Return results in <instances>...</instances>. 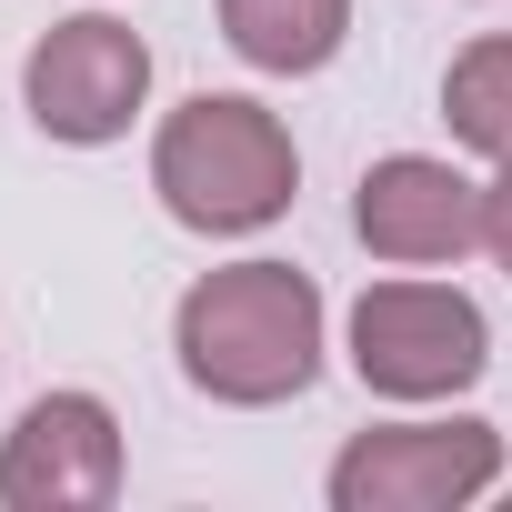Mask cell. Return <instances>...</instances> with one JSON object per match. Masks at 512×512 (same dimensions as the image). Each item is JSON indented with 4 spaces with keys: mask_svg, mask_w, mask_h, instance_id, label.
<instances>
[{
    "mask_svg": "<svg viewBox=\"0 0 512 512\" xmlns=\"http://www.w3.org/2000/svg\"><path fill=\"white\" fill-rule=\"evenodd\" d=\"M181 382L231 412H272L322 382V282L292 262H221L171 312Z\"/></svg>",
    "mask_w": 512,
    "mask_h": 512,
    "instance_id": "6da1fadb",
    "label": "cell"
},
{
    "mask_svg": "<svg viewBox=\"0 0 512 512\" xmlns=\"http://www.w3.org/2000/svg\"><path fill=\"white\" fill-rule=\"evenodd\" d=\"M151 191L181 231L241 241V231H272L292 211L302 151H292L282 111H262L251 91H191L151 141Z\"/></svg>",
    "mask_w": 512,
    "mask_h": 512,
    "instance_id": "7a4b0ae2",
    "label": "cell"
},
{
    "mask_svg": "<svg viewBox=\"0 0 512 512\" xmlns=\"http://www.w3.org/2000/svg\"><path fill=\"white\" fill-rule=\"evenodd\" d=\"M352 372L382 402H452L492 372V322L452 282H372L352 302Z\"/></svg>",
    "mask_w": 512,
    "mask_h": 512,
    "instance_id": "3957f363",
    "label": "cell"
},
{
    "mask_svg": "<svg viewBox=\"0 0 512 512\" xmlns=\"http://www.w3.org/2000/svg\"><path fill=\"white\" fill-rule=\"evenodd\" d=\"M21 101H31V121H41L51 141L101 151V141H121V131L141 121V101H151V41H141L131 21H111V11H71V21H51V31L31 41Z\"/></svg>",
    "mask_w": 512,
    "mask_h": 512,
    "instance_id": "277c9868",
    "label": "cell"
},
{
    "mask_svg": "<svg viewBox=\"0 0 512 512\" xmlns=\"http://www.w3.org/2000/svg\"><path fill=\"white\" fill-rule=\"evenodd\" d=\"M502 482L492 422H372L332 452V512H462Z\"/></svg>",
    "mask_w": 512,
    "mask_h": 512,
    "instance_id": "5b68a950",
    "label": "cell"
},
{
    "mask_svg": "<svg viewBox=\"0 0 512 512\" xmlns=\"http://www.w3.org/2000/svg\"><path fill=\"white\" fill-rule=\"evenodd\" d=\"M121 502V412L101 392H41L0 432V512H101Z\"/></svg>",
    "mask_w": 512,
    "mask_h": 512,
    "instance_id": "8992f818",
    "label": "cell"
},
{
    "mask_svg": "<svg viewBox=\"0 0 512 512\" xmlns=\"http://www.w3.org/2000/svg\"><path fill=\"white\" fill-rule=\"evenodd\" d=\"M352 231L372 262H402V272H432V262H462L482 251V181L432 161V151H392L362 171L352 191Z\"/></svg>",
    "mask_w": 512,
    "mask_h": 512,
    "instance_id": "52a82bcc",
    "label": "cell"
},
{
    "mask_svg": "<svg viewBox=\"0 0 512 512\" xmlns=\"http://www.w3.org/2000/svg\"><path fill=\"white\" fill-rule=\"evenodd\" d=\"M221 41L272 71V81H302V71H332L342 41H352V0H221Z\"/></svg>",
    "mask_w": 512,
    "mask_h": 512,
    "instance_id": "ba28073f",
    "label": "cell"
},
{
    "mask_svg": "<svg viewBox=\"0 0 512 512\" xmlns=\"http://www.w3.org/2000/svg\"><path fill=\"white\" fill-rule=\"evenodd\" d=\"M442 121H452L462 151L512 161V31H482V41L452 51V71H442Z\"/></svg>",
    "mask_w": 512,
    "mask_h": 512,
    "instance_id": "9c48e42d",
    "label": "cell"
},
{
    "mask_svg": "<svg viewBox=\"0 0 512 512\" xmlns=\"http://www.w3.org/2000/svg\"><path fill=\"white\" fill-rule=\"evenodd\" d=\"M482 251H492V262L512 272V161L482 181Z\"/></svg>",
    "mask_w": 512,
    "mask_h": 512,
    "instance_id": "30bf717a",
    "label": "cell"
}]
</instances>
